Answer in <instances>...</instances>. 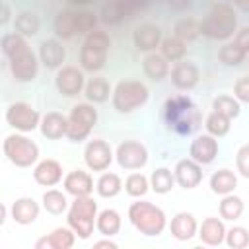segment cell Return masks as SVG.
<instances>
[{
	"instance_id": "cell-1",
	"label": "cell",
	"mask_w": 249,
	"mask_h": 249,
	"mask_svg": "<svg viewBox=\"0 0 249 249\" xmlns=\"http://www.w3.org/2000/svg\"><path fill=\"white\" fill-rule=\"evenodd\" d=\"M2 53L8 58L10 72L16 82L29 84L39 74V56L29 49L27 39L18 33H6L2 37Z\"/></svg>"
},
{
	"instance_id": "cell-2",
	"label": "cell",
	"mask_w": 249,
	"mask_h": 249,
	"mask_svg": "<svg viewBox=\"0 0 249 249\" xmlns=\"http://www.w3.org/2000/svg\"><path fill=\"white\" fill-rule=\"evenodd\" d=\"M165 126L181 136L193 134L200 126V111L187 95H173L163 105Z\"/></svg>"
},
{
	"instance_id": "cell-3",
	"label": "cell",
	"mask_w": 249,
	"mask_h": 249,
	"mask_svg": "<svg viewBox=\"0 0 249 249\" xmlns=\"http://www.w3.org/2000/svg\"><path fill=\"white\" fill-rule=\"evenodd\" d=\"M237 33V14L231 4H214L200 19V35L212 41H226Z\"/></svg>"
},
{
	"instance_id": "cell-4",
	"label": "cell",
	"mask_w": 249,
	"mask_h": 249,
	"mask_svg": "<svg viewBox=\"0 0 249 249\" xmlns=\"http://www.w3.org/2000/svg\"><path fill=\"white\" fill-rule=\"evenodd\" d=\"M111 49V37L107 31L103 29H95L89 35L84 37V43L80 47V68L84 72H99L105 62H107V54Z\"/></svg>"
},
{
	"instance_id": "cell-5",
	"label": "cell",
	"mask_w": 249,
	"mask_h": 249,
	"mask_svg": "<svg viewBox=\"0 0 249 249\" xmlns=\"http://www.w3.org/2000/svg\"><path fill=\"white\" fill-rule=\"evenodd\" d=\"M128 220L142 235H148V237H158L160 233H163L167 226L165 212L148 200L132 202L128 206Z\"/></svg>"
},
{
	"instance_id": "cell-6",
	"label": "cell",
	"mask_w": 249,
	"mask_h": 249,
	"mask_svg": "<svg viewBox=\"0 0 249 249\" xmlns=\"http://www.w3.org/2000/svg\"><path fill=\"white\" fill-rule=\"evenodd\" d=\"M148 97H150V89L144 82H140V80H121L113 88L111 103H113V109L117 113L128 115V113L144 107Z\"/></svg>"
},
{
	"instance_id": "cell-7",
	"label": "cell",
	"mask_w": 249,
	"mask_h": 249,
	"mask_svg": "<svg viewBox=\"0 0 249 249\" xmlns=\"http://www.w3.org/2000/svg\"><path fill=\"white\" fill-rule=\"evenodd\" d=\"M97 202L91 196H82V198H74L70 202L68 214H66V222L68 228L76 233V237L80 239H88L93 233L95 222H97Z\"/></svg>"
},
{
	"instance_id": "cell-8",
	"label": "cell",
	"mask_w": 249,
	"mask_h": 249,
	"mask_svg": "<svg viewBox=\"0 0 249 249\" xmlns=\"http://www.w3.org/2000/svg\"><path fill=\"white\" fill-rule=\"evenodd\" d=\"M4 156L16 167H31L39 163V146L21 132H12L2 144Z\"/></svg>"
},
{
	"instance_id": "cell-9",
	"label": "cell",
	"mask_w": 249,
	"mask_h": 249,
	"mask_svg": "<svg viewBox=\"0 0 249 249\" xmlns=\"http://www.w3.org/2000/svg\"><path fill=\"white\" fill-rule=\"evenodd\" d=\"M95 124H97V109L88 101L76 103L68 113L66 138L70 142H84L91 134Z\"/></svg>"
},
{
	"instance_id": "cell-10",
	"label": "cell",
	"mask_w": 249,
	"mask_h": 249,
	"mask_svg": "<svg viewBox=\"0 0 249 249\" xmlns=\"http://www.w3.org/2000/svg\"><path fill=\"white\" fill-rule=\"evenodd\" d=\"M41 119L43 117L39 115V111L25 101H16V103L8 105V109H6V123L16 132H21V134L33 132L35 128H39Z\"/></svg>"
},
{
	"instance_id": "cell-11",
	"label": "cell",
	"mask_w": 249,
	"mask_h": 249,
	"mask_svg": "<svg viewBox=\"0 0 249 249\" xmlns=\"http://www.w3.org/2000/svg\"><path fill=\"white\" fill-rule=\"evenodd\" d=\"M115 160L119 167L126 171H136L148 163V150L140 140H124L117 146Z\"/></svg>"
},
{
	"instance_id": "cell-12",
	"label": "cell",
	"mask_w": 249,
	"mask_h": 249,
	"mask_svg": "<svg viewBox=\"0 0 249 249\" xmlns=\"http://www.w3.org/2000/svg\"><path fill=\"white\" fill-rule=\"evenodd\" d=\"M115 160V154L109 146V142L101 140V138H93L86 144L84 148V161H86V167L89 171H107L109 165L113 163Z\"/></svg>"
},
{
	"instance_id": "cell-13",
	"label": "cell",
	"mask_w": 249,
	"mask_h": 249,
	"mask_svg": "<svg viewBox=\"0 0 249 249\" xmlns=\"http://www.w3.org/2000/svg\"><path fill=\"white\" fill-rule=\"evenodd\" d=\"M54 86H56L58 93L64 95V97H76V95H80L84 91V88H86L84 70L78 68V66H72V64L62 66L54 74Z\"/></svg>"
},
{
	"instance_id": "cell-14",
	"label": "cell",
	"mask_w": 249,
	"mask_h": 249,
	"mask_svg": "<svg viewBox=\"0 0 249 249\" xmlns=\"http://www.w3.org/2000/svg\"><path fill=\"white\" fill-rule=\"evenodd\" d=\"M189 156L198 165H208L218 156V138L210 134H198L189 146Z\"/></svg>"
},
{
	"instance_id": "cell-15",
	"label": "cell",
	"mask_w": 249,
	"mask_h": 249,
	"mask_svg": "<svg viewBox=\"0 0 249 249\" xmlns=\"http://www.w3.org/2000/svg\"><path fill=\"white\" fill-rule=\"evenodd\" d=\"M173 175H175V183L181 189L191 191V189L198 187L200 181H202V165H198L191 158H185V160H179L175 163Z\"/></svg>"
},
{
	"instance_id": "cell-16",
	"label": "cell",
	"mask_w": 249,
	"mask_h": 249,
	"mask_svg": "<svg viewBox=\"0 0 249 249\" xmlns=\"http://www.w3.org/2000/svg\"><path fill=\"white\" fill-rule=\"evenodd\" d=\"M163 37H161V29L154 23H142L132 31V43L138 51L142 53H156V49H160Z\"/></svg>"
},
{
	"instance_id": "cell-17",
	"label": "cell",
	"mask_w": 249,
	"mask_h": 249,
	"mask_svg": "<svg viewBox=\"0 0 249 249\" xmlns=\"http://www.w3.org/2000/svg\"><path fill=\"white\" fill-rule=\"evenodd\" d=\"M171 82L177 89H183V91H189L193 89L198 80H200V70L195 62H189V60H181V62H175L171 72Z\"/></svg>"
},
{
	"instance_id": "cell-18",
	"label": "cell",
	"mask_w": 249,
	"mask_h": 249,
	"mask_svg": "<svg viewBox=\"0 0 249 249\" xmlns=\"http://www.w3.org/2000/svg\"><path fill=\"white\" fill-rule=\"evenodd\" d=\"M39 62L47 68V70H60L64 64V58H66V49L62 47V43L58 39H45L41 45H39Z\"/></svg>"
},
{
	"instance_id": "cell-19",
	"label": "cell",
	"mask_w": 249,
	"mask_h": 249,
	"mask_svg": "<svg viewBox=\"0 0 249 249\" xmlns=\"http://www.w3.org/2000/svg\"><path fill=\"white\" fill-rule=\"evenodd\" d=\"M64 191L68 195H72L74 198H82V196H91L93 193V177L84 171V169H72L64 175Z\"/></svg>"
},
{
	"instance_id": "cell-20",
	"label": "cell",
	"mask_w": 249,
	"mask_h": 249,
	"mask_svg": "<svg viewBox=\"0 0 249 249\" xmlns=\"http://www.w3.org/2000/svg\"><path fill=\"white\" fill-rule=\"evenodd\" d=\"M33 179L41 187H54L60 181H64V177H62V165L56 160H53V158L41 160L33 167Z\"/></svg>"
},
{
	"instance_id": "cell-21",
	"label": "cell",
	"mask_w": 249,
	"mask_h": 249,
	"mask_svg": "<svg viewBox=\"0 0 249 249\" xmlns=\"http://www.w3.org/2000/svg\"><path fill=\"white\" fill-rule=\"evenodd\" d=\"M226 226H224V220L222 218H216V216H208L202 220V224L198 226V237L204 245L208 247H218L220 243L226 241Z\"/></svg>"
},
{
	"instance_id": "cell-22",
	"label": "cell",
	"mask_w": 249,
	"mask_h": 249,
	"mask_svg": "<svg viewBox=\"0 0 249 249\" xmlns=\"http://www.w3.org/2000/svg\"><path fill=\"white\" fill-rule=\"evenodd\" d=\"M39 130L47 140H60L68 132V117H64L58 111H49L43 115Z\"/></svg>"
},
{
	"instance_id": "cell-23",
	"label": "cell",
	"mask_w": 249,
	"mask_h": 249,
	"mask_svg": "<svg viewBox=\"0 0 249 249\" xmlns=\"http://www.w3.org/2000/svg\"><path fill=\"white\" fill-rule=\"evenodd\" d=\"M169 231L177 241H189L198 233L196 218L191 212H177L169 222Z\"/></svg>"
},
{
	"instance_id": "cell-24",
	"label": "cell",
	"mask_w": 249,
	"mask_h": 249,
	"mask_svg": "<svg viewBox=\"0 0 249 249\" xmlns=\"http://www.w3.org/2000/svg\"><path fill=\"white\" fill-rule=\"evenodd\" d=\"M10 212H12V220H14L16 224H19V226H29V224H33V222L39 218L41 208H39V204H37L31 196H21V198H16V200L12 202Z\"/></svg>"
},
{
	"instance_id": "cell-25",
	"label": "cell",
	"mask_w": 249,
	"mask_h": 249,
	"mask_svg": "<svg viewBox=\"0 0 249 249\" xmlns=\"http://www.w3.org/2000/svg\"><path fill=\"white\" fill-rule=\"evenodd\" d=\"M210 191L214 195H220V196H228V195H233L235 187H237V175L224 167V169H218L210 175Z\"/></svg>"
},
{
	"instance_id": "cell-26",
	"label": "cell",
	"mask_w": 249,
	"mask_h": 249,
	"mask_svg": "<svg viewBox=\"0 0 249 249\" xmlns=\"http://www.w3.org/2000/svg\"><path fill=\"white\" fill-rule=\"evenodd\" d=\"M142 70H144V74H146L150 80H154V82L165 80V78L169 76V72H171L169 62H167L160 53H150V54H146L144 60H142Z\"/></svg>"
},
{
	"instance_id": "cell-27",
	"label": "cell",
	"mask_w": 249,
	"mask_h": 249,
	"mask_svg": "<svg viewBox=\"0 0 249 249\" xmlns=\"http://www.w3.org/2000/svg\"><path fill=\"white\" fill-rule=\"evenodd\" d=\"M53 29L56 33L58 39L68 41L72 37L78 35V27H76V10H62L54 16L53 21Z\"/></svg>"
},
{
	"instance_id": "cell-28",
	"label": "cell",
	"mask_w": 249,
	"mask_h": 249,
	"mask_svg": "<svg viewBox=\"0 0 249 249\" xmlns=\"http://www.w3.org/2000/svg\"><path fill=\"white\" fill-rule=\"evenodd\" d=\"M84 95H86L88 103L99 105V103H105L109 99V95H113V89H111V86L105 78L97 76V78H91L89 82H86Z\"/></svg>"
},
{
	"instance_id": "cell-29",
	"label": "cell",
	"mask_w": 249,
	"mask_h": 249,
	"mask_svg": "<svg viewBox=\"0 0 249 249\" xmlns=\"http://www.w3.org/2000/svg\"><path fill=\"white\" fill-rule=\"evenodd\" d=\"M121 214L113 208H105L97 214V222H95V230L103 235V237H113L121 231Z\"/></svg>"
},
{
	"instance_id": "cell-30",
	"label": "cell",
	"mask_w": 249,
	"mask_h": 249,
	"mask_svg": "<svg viewBox=\"0 0 249 249\" xmlns=\"http://www.w3.org/2000/svg\"><path fill=\"white\" fill-rule=\"evenodd\" d=\"M39 27H41V21H39V16L35 12H29V10H23L16 16L14 19V33L21 35V37H35L39 33Z\"/></svg>"
},
{
	"instance_id": "cell-31",
	"label": "cell",
	"mask_w": 249,
	"mask_h": 249,
	"mask_svg": "<svg viewBox=\"0 0 249 249\" xmlns=\"http://www.w3.org/2000/svg\"><path fill=\"white\" fill-rule=\"evenodd\" d=\"M123 179L117 175V173H111V171H105L99 175V179L95 181V191L101 198H113L117 196L121 191H123Z\"/></svg>"
},
{
	"instance_id": "cell-32",
	"label": "cell",
	"mask_w": 249,
	"mask_h": 249,
	"mask_svg": "<svg viewBox=\"0 0 249 249\" xmlns=\"http://www.w3.org/2000/svg\"><path fill=\"white\" fill-rule=\"evenodd\" d=\"M245 210V204L241 200V196L237 195H228V196H222L220 204H218V212H220V218L222 220H228V222H235L241 218Z\"/></svg>"
},
{
	"instance_id": "cell-33",
	"label": "cell",
	"mask_w": 249,
	"mask_h": 249,
	"mask_svg": "<svg viewBox=\"0 0 249 249\" xmlns=\"http://www.w3.org/2000/svg\"><path fill=\"white\" fill-rule=\"evenodd\" d=\"M134 6H128V4H123V2H111V4H105L101 8V14H99V19L103 23H109V25H117L121 23L123 19H126L130 16Z\"/></svg>"
},
{
	"instance_id": "cell-34",
	"label": "cell",
	"mask_w": 249,
	"mask_h": 249,
	"mask_svg": "<svg viewBox=\"0 0 249 249\" xmlns=\"http://www.w3.org/2000/svg\"><path fill=\"white\" fill-rule=\"evenodd\" d=\"M175 187V175L167 167H158L150 175V189L156 195H167Z\"/></svg>"
},
{
	"instance_id": "cell-35",
	"label": "cell",
	"mask_w": 249,
	"mask_h": 249,
	"mask_svg": "<svg viewBox=\"0 0 249 249\" xmlns=\"http://www.w3.org/2000/svg\"><path fill=\"white\" fill-rule=\"evenodd\" d=\"M160 54L167 60V62H181L187 54V43H183L181 39L173 37H165L160 45Z\"/></svg>"
},
{
	"instance_id": "cell-36",
	"label": "cell",
	"mask_w": 249,
	"mask_h": 249,
	"mask_svg": "<svg viewBox=\"0 0 249 249\" xmlns=\"http://www.w3.org/2000/svg\"><path fill=\"white\" fill-rule=\"evenodd\" d=\"M212 111L222 115V117H226V119H230V121H233V119L239 117L241 105L233 95H226L224 93V95H218V97L212 99Z\"/></svg>"
},
{
	"instance_id": "cell-37",
	"label": "cell",
	"mask_w": 249,
	"mask_h": 249,
	"mask_svg": "<svg viewBox=\"0 0 249 249\" xmlns=\"http://www.w3.org/2000/svg\"><path fill=\"white\" fill-rule=\"evenodd\" d=\"M43 208H45L49 214L58 216V214H62V212H68L70 204H68V198H66V195H64L62 191H58V189H49V191H45V195H43Z\"/></svg>"
},
{
	"instance_id": "cell-38",
	"label": "cell",
	"mask_w": 249,
	"mask_h": 249,
	"mask_svg": "<svg viewBox=\"0 0 249 249\" xmlns=\"http://www.w3.org/2000/svg\"><path fill=\"white\" fill-rule=\"evenodd\" d=\"M124 191L128 196H134V198H142L148 191H150V177H146L144 173H130L126 179H124Z\"/></svg>"
},
{
	"instance_id": "cell-39",
	"label": "cell",
	"mask_w": 249,
	"mask_h": 249,
	"mask_svg": "<svg viewBox=\"0 0 249 249\" xmlns=\"http://www.w3.org/2000/svg\"><path fill=\"white\" fill-rule=\"evenodd\" d=\"M247 58V53L241 51L233 41L230 43H224L218 51V60L224 64V66H239L243 60Z\"/></svg>"
},
{
	"instance_id": "cell-40",
	"label": "cell",
	"mask_w": 249,
	"mask_h": 249,
	"mask_svg": "<svg viewBox=\"0 0 249 249\" xmlns=\"http://www.w3.org/2000/svg\"><path fill=\"white\" fill-rule=\"evenodd\" d=\"M204 128H206V134H210V136H214V138H222V136H226V134L230 132L231 121L212 111V113L206 117V121H204Z\"/></svg>"
},
{
	"instance_id": "cell-41",
	"label": "cell",
	"mask_w": 249,
	"mask_h": 249,
	"mask_svg": "<svg viewBox=\"0 0 249 249\" xmlns=\"http://www.w3.org/2000/svg\"><path fill=\"white\" fill-rule=\"evenodd\" d=\"M200 35V21L193 18H183L175 23V37L181 39L183 43H189Z\"/></svg>"
},
{
	"instance_id": "cell-42",
	"label": "cell",
	"mask_w": 249,
	"mask_h": 249,
	"mask_svg": "<svg viewBox=\"0 0 249 249\" xmlns=\"http://www.w3.org/2000/svg\"><path fill=\"white\" fill-rule=\"evenodd\" d=\"M226 245L230 249H245L249 247V230L243 226H233L226 231Z\"/></svg>"
},
{
	"instance_id": "cell-43",
	"label": "cell",
	"mask_w": 249,
	"mask_h": 249,
	"mask_svg": "<svg viewBox=\"0 0 249 249\" xmlns=\"http://www.w3.org/2000/svg\"><path fill=\"white\" fill-rule=\"evenodd\" d=\"M97 21L99 18L93 12L88 10H78L76 12V27H78V35H89L91 31L97 29Z\"/></svg>"
},
{
	"instance_id": "cell-44",
	"label": "cell",
	"mask_w": 249,
	"mask_h": 249,
	"mask_svg": "<svg viewBox=\"0 0 249 249\" xmlns=\"http://www.w3.org/2000/svg\"><path fill=\"white\" fill-rule=\"evenodd\" d=\"M49 237L53 239V243L56 245V249H72L74 241H76V233L66 226V228H54Z\"/></svg>"
},
{
	"instance_id": "cell-45",
	"label": "cell",
	"mask_w": 249,
	"mask_h": 249,
	"mask_svg": "<svg viewBox=\"0 0 249 249\" xmlns=\"http://www.w3.org/2000/svg\"><path fill=\"white\" fill-rule=\"evenodd\" d=\"M235 167L237 173L245 179H249V144H243L235 154Z\"/></svg>"
},
{
	"instance_id": "cell-46",
	"label": "cell",
	"mask_w": 249,
	"mask_h": 249,
	"mask_svg": "<svg viewBox=\"0 0 249 249\" xmlns=\"http://www.w3.org/2000/svg\"><path fill=\"white\" fill-rule=\"evenodd\" d=\"M233 97L239 103H249V76H241L233 84Z\"/></svg>"
},
{
	"instance_id": "cell-47",
	"label": "cell",
	"mask_w": 249,
	"mask_h": 249,
	"mask_svg": "<svg viewBox=\"0 0 249 249\" xmlns=\"http://www.w3.org/2000/svg\"><path fill=\"white\" fill-rule=\"evenodd\" d=\"M233 43H235L241 51H245V53L249 54V25L241 27V29L233 35Z\"/></svg>"
},
{
	"instance_id": "cell-48",
	"label": "cell",
	"mask_w": 249,
	"mask_h": 249,
	"mask_svg": "<svg viewBox=\"0 0 249 249\" xmlns=\"http://www.w3.org/2000/svg\"><path fill=\"white\" fill-rule=\"evenodd\" d=\"M33 249H56V245L53 243V239H51L49 235H43V237H39V239L35 241Z\"/></svg>"
},
{
	"instance_id": "cell-49",
	"label": "cell",
	"mask_w": 249,
	"mask_h": 249,
	"mask_svg": "<svg viewBox=\"0 0 249 249\" xmlns=\"http://www.w3.org/2000/svg\"><path fill=\"white\" fill-rule=\"evenodd\" d=\"M91 249H119V245H117L113 239L105 237V239H99V241H95V243L91 245Z\"/></svg>"
},
{
	"instance_id": "cell-50",
	"label": "cell",
	"mask_w": 249,
	"mask_h": 249,
	"mask_svg": "<svg viewBox=\"0 0 249 249\" xmlns=\"http://www.w3.org/2000/svg\"><path fill=\"white\" fill-rule=\"evenodd\" d=\"M0 10H2V12H0V23H2V25H6V23L10 21L12 10H10V6H8L6 2H2V4H0Z\"/></svg>"
},
{
	"instance_id": "cell-51",
	"label": "cell",
	"mask_w": 249,
	"mask_h": 249,
	"mask_svg": "<svg viewBox=\"0 0 249 249\" xmlns=\"http://www.w3.org/2000/svg\"><path fill=\"white\" fill-rule=\"evenodd\" d=\"M193 249H206L204 245H196V247H193Z\"/></svg>"
}]
</instances>
